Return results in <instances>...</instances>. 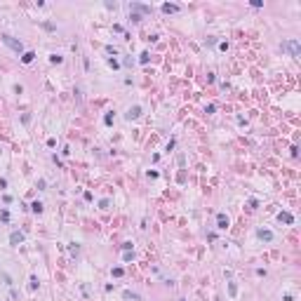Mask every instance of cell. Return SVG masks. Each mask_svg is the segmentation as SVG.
Masks as SVG:
<instances>
[{"label":"cell","mask_w":301,"mask_h":301,"mask_svg":"<svg viewBox=\"0 0 301 301\" xmlns=\"http://www.w3.org/2000/svg\"><path fill=\"white\" fill-rule=\"evenodd\" d=\"M3 40L9 45V47H12V50L14 52H21V43H17V40H12V35H3Z\"/></svg>","instance_id":"1"},{"label":"cell","mask_w":301,"mask_h":301,"mask_svg":"<svg viewBox=\"0 0 301 301\" xmlns=\"http://www.w3.org/2000/svg\"><path fill=\"white\" fill-rule=\"evenodd\" d=\"M282 47H287V50L292 52V56H299V43H296V40H289V43H285Z\"/></svg>","instance_id":"2"},{"label":"cell","mask_w":301,"mask_h":301,"mask_svg":"<svg viewBox=\"0 0 301 301\" xmlns=\"http://www.w3.org/2000/svg\"><path fill=\"white\" fill-rule=\"evenodd\" d=\"M226 226H228V219L224 214H219V228H226Z\"/></svg>","instance_id":"3"},{"label":"cell","mask_w":301,"mask_h":301,"mask_svg":"<svg viewBox=\"0 0 301 301\" xmlns=\"http://www.w3.org/2000/svg\"><path fill=\"white\" fill-rule=\"evenodd\" d=\"M278 219H280V221H285V224H292V214H280Z\"/></svg>","instance_id":"4"},{"label":"cell","mask_w":301,"mask_h":301,"mask_svg":"<svg viewBox=\"0 0 301 301\" xmlns=\"http://www.w3.org/2000/svg\"><path fill=\"white\" fill-rule=\"evenodd\" d=\"M137 115H139V108H130V113H127V118L132 120V118H137Z\"/></svg>","instance_id":"5"},{"label":"cell","mask_w":301,"mask_h":301,"mask_svg":"<svg viewBox=\"0 0 301 301\" xmlns=\"http://www.w3.org/2000/svg\"><path fill=\"white\" fill-rule=\"evenodd\" d=\"M162 9H165V12H177V9H179V7H177V5H165Z\"/></svg>","instance_id":"6"},{"label":"cell","mask_w":301,"mask_h":301,"mask_svg":"<svg viewBox=\"0 0 301 301\" xmlns=\"http://www.w3.org/2000/svg\"><path fill=\"white\" fill-rule=\"evenodd\" d=\"M24 61H26V64L33 61V52H26V54H24Z\"/></svg>","instance_id":"7"},{"label":"cell","mask_w":301,"mask_h":301,"mask_svg":"<svg viewBox=\"0 0 301 301\" xmlns=\"http://www.w3.org/2000/svg\"><path fill=\"white\" fill-rule=\"evenodd\" d=\"M259 235L264 238V240H270V233H268V231H259Z\"/></svg>","instance_id":"8"}]
</instances>
